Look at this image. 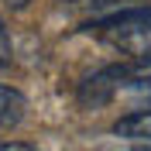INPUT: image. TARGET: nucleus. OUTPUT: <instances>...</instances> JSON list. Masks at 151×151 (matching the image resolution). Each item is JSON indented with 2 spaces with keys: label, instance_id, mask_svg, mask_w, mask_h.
I'll list each match as a JSON object with an SVG mask.
<instances>
[{
  "label": "nucleus",
  "instance_id": "f257e3e1",
  "mask_svg": "<svg viewBox=\"0 0 151 151\" xmlns=\"http://www.w3.org/2000/svg\"><path fill=\"white\" fill-rule=\"evenodd\" d=\"M89 31L110 48L131 55L134 62L141 65L151 62V7H120L113 14L96 17Z\"/></svg>",
  "mask_w": 151,
  "mask_h": 151
},
{
  "label": "nucleus",
  "instance_id": "f03ea898",
  "mask_svg": "<svg viewBox=\"0 0 151 151\" xmlns=\"http://www.w3.org/2000/svg\"><path fill=\"white\" fill-rule=\"evenodd\" d=\"M131 79H134L131 65H110V69H103V72L89 76V79L79 86V103L83 106H103V103H110L120 89H127Z\"/></svg>",
  "mask_w": 151,
  "mask_h": 151
},
{
  "label": "nucleus",
  "instance_id": "7ed1b4c3",
  "mask_svg": "<svg viewBox=\"0 0 151 151\" xmlns=\"http://www.w3.org/2000/svg\"><path fill=\"white\" fill-rule=\"evenodd\" d=\"M113 134L124 137V141H134V144H151V106H141V110L127 113L113 124Z\"/></svg>",
  "mask_w": 151,
  "mask_h": 151
},
{
  "label": "nucleus",
  "instance_id": "20e7f679",
  "mask_svg": "<svg viewBox=\"0 0 151 151\" xmlns=\"http://www.w3.org/2000/svg\"><path fill=\"white\" fill-rule=\"evenodd\" d=\"M24 110H28V100L17 89L0 86V127H17L24 120Z\"/></svg>",
  "mask_w": 151,
  "mask_h": 151
},
{
  "label": "nucleus",
  "instance_id": "39448f33",
  "mask_svg": "<svg viewBox=\"0 0 151 151\" xmlns=\"http://www.w3.org/2000/svg\"><path fill=\"white\" fill-rule=\"evenodd\" d=\"M72 4H79V7L93 10V14H113V10L124 7V0H72Z\"/></svg>",
  "mask_w": 151,
  "mask_h": 151
},
{
  "label": "nucleus",
  "instance_id": "423d86ee",
  "mask_svg": "<svg viewBox=\"0 0 151 151\" xmlns=\"http://www.w3.org/2000/svg\"><path fill=\"white\" fill-rule=\"evenodd\" d=\"M10 62H14V45H10V35L0 21V69H10Z\"/></svg>",
  "mask_w": 151,
  "mask_h": 151
},
{
  "label": "nucleus",
  "instance_id": "0eeeda50",
  "mask_svg": "<svg viewBox=\"0 0 151 151\" xmlns=\"http://www.w3.org/2000/svg\"><path fill=\"white\" fill-rule=\"evenodd\" d=\"M0 151H31V144H17V141H10V144H0Z\"/></svg>",
  "mask_w": 151,
  "mask_h": 151
},
{
  "label": "nucleus",
  "instance_id": "6e6552de",
  "mask_svg": "<svg viewBox=\"0 0 151 151\" xmlns=\"http://www.w3.org/2000/svg\"><path fill=\"white\" fill-rule=\"evenodd\" d=\"M28 4H31V0H7V7H14V10H24Z\"/></svg>",
  "mask_w": 151,
  "mask_h": 151
}]
</instances>
